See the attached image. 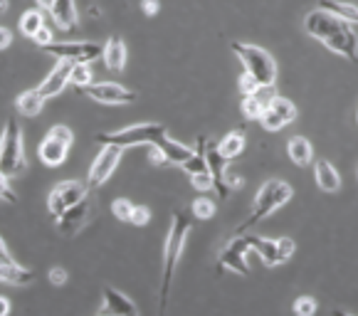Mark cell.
<instances>
[{
  "instance_id": "cell-31",
  "label": "cell",
  "mask_w": 358,
  "mask_h": 316,
  "mask_svg": "<svg viewBox=\"0 0 358 316\" xmlns=\"http://www.w3.org/2000/svg\"><path fill=\"white\" fill-rule=\"evenodd\" d=\"M69 82H72V85L77 87V89H79V87L92 85V69H90V64H74Z\"/></svg>"
},
{
  "instance_id": "cell-29",
  "label": "cell",
  "mask_w": 358,
  "mask_h": 316,
  "mask_svg": "<svg viewBox=\"0 0 358 316\" xmlns=\"http://www.w3.org/2000/svg\"><path fill=\"white\" fill-rule=\"evenodd\" d=\"M134 203L127 201V198H116L114 203H111V213H114L116 220H124V222H131V215H134Z\"/></svg>"
},
{
  "instance_id": "cell-23",
  "label": "cell",
  "mask_w": 358,
  "mask_h": 316,
  "mask_svg": "<svg viewBox=\"0 0 358 316\" xmlns=\"http://www.w3.org/2000/svg\"><path fill=\"white\" fill-rule=\"evenodd\" d=\"M287 153L294 161L296 166H309L311 158H314V148H311V141L304 136H292L289 143H287Z\"/></svg>"
},
{
  "instance_id": "cell-13",
  "label": "cell",
  "mask_w": 358,
  "mask_h": 316,
  "mask_svg": "<svg viewBox=\"0 0 358 316\" xmlns=\"http://www.w3.org/2000/svg\"><path fill=\"white\" fill-rule=\"evenodd\" d=\"M206 158H208V171H210L213 178V188L220 195V201L230 198V185H227V158L220 153L217 143H213L208 138V148H206Z\"/></svg>"
},
{
  "instance_id": "cell-28",
  "label": "cell",
  "mask_w": 358,
  "mask_h": 316,
  "mask_svg": "<svg viewBox=\"0 0 358 316\" xmlns=\"http://www.w3.org/2000/svg\"><path fill=\"white\" fill-rule=\"evenodd\" d=\"M45 27V13L43 10H25L20 17V32L27 37H35Z\"/></svg>"
},
{
  "instance_id": "cell-46",
  "label": "cell",
  "mask_w": 358,
  "mask_h": 316,
  "mask_svg": "<svg viewBox=\"0 0 358 316\" xmlns=\"http://www.w3.org/2000/svg\"><path fill=\"white\" fill-rule=\"evenodd\" d=\"M8 10V0H0V15Z\"/></svg>"
},
{
  "instance_id": "cell-32",
  "label": "cell",
  "mask_w": 358,
  "mask_h": 316,
  "mask_svg": "<svg viewBox=\"0 0 358 316\" xmlns=\"http://www.w3.org/2000/svg\"><path fill=\"white\" fill-rule=\"evenodd\" d=\"M243 114L248 116V119H262V114H264V109H262V104H259L255 96H245L243 99Z\"/></svg>"
},
{
  "instance_id": "cell-11",
  "label": "cell",
  "mask_w": 358,
  "mask_h": 316,
  "mask_svg": "<svg viewBox=\"0 0 358 316\" xmlns=\"http://www.w3.org/2000/svg\"><path fill=\"white\" fill-rule=\"evenodd\" d=\"M122 151L124 148L119 146H101L99 156L94 158V164L90 168V183H87L90 188H99V185H104L111 178V173H114L119 161H122Z\"/></svg>"
},
{
  "instance_id": "cell-27",
  "label": "cell",
  "mask_w": 358,
  "mask_h": 316,
  "mask_svg": "<svg viewBox=\"0 0 358 316\" xmlns=\"http://www.w3.org/2000/svg\"><path fill=\"white\" fill-rule=\"evenodd\" d=\"M319 8H324V10L334 13V15L343 17V20H348V22H358V8L351 6V3H341V0H322Z\"/></svg>"
},
{
  "instance_id": "cell-20",
  "label": "cell",
  "mask_w": 358,
  "mask_h": 316,
  "mask_svg": "<svg viewBox=\"0 0 358 316\" xmlns=\"http://www.w3.org/2000/svg\"><path fill=\"white\" fill-rule=\"evenodd\" d=\"M101 57H104L106 69H111V72H122L124 64H127V45H124L122 37L111 35L109 40H106Z\"/></svg>"
},
{
  "instance_id": "cell-5",
  "label": "cell",
  "mask_w": 358,
  "mask_h": 316,
  "mask_svg": "<svg viewBox=\"0 0 358 316\" xmlns=\"http://www.w3.org/2000/svg\"><path fill=\"white\" fill-rule=\"evenodd\" d=\"M230 50L240 57L245 72H248L259 87L274 85V79H277V64H274L272 55H269L267 50L257 48V45H250V43H232Z\"/></svg>"
},
{
  "instance_id": "cell-44",
  "label": "cell",
  "mask_w": 358,
  "mask_h": 316,
  "mask_svg": "<svg viewBox=\"0 0 358 316\" xmlns=\"http://www.w3.org/2000/svg\"><path fill=\"white\" fill-rule=\"evenodd\" d=\"M0 316H10V301L0 294Z\"/></svg>"
},
{
  "instance_id": "cell-34",
  "label": "cell",
  "mask_w": 358,
  "mask_h": 316,
  "mask_svg": "<svg viewBox=\"0 0 358 316\" xmlns=\"http://www.w3.org/2000/svg\"><path fill=\"white\" fill-rule=\"evenodd\" d=\"M0 201H6V203H10V206H15L17 203V195H15V190L8 185V178L3 173H0Z\"/></svg>"
},
{
  "instance_id": "cell-7",
  "label": "cell",
  "mask_w": 358,
  "mask_h": 316,
  "mask_svg": "<svg viewBox=\"0 0 358 316\" xmlns=\"http://www.w3.org/2000/svg\"><path fill=\"white\" fill-rule=\"evenodd\" d=\"M72 143H74L72 129L64 127V124H57V127L50 129L48 136L43 138V143L37 146V156H40V161L45 166L57 168V166H62L67 161V153L72 148Z\"/></svg>"
},
{
  "instance_id": "cell-26",
  "label": "cell",
  "mask_w": 358,
  "mask_h": 316,
  "mask_svg": "<svg viewBox=\"0 0 358 316\" xmlns=\"http://www.w3.org/2000/svg\"><path fill=\"white\" fill-rule=\"evenodd\" d=\"M217 148H220V153L227 158V161L235 158V156H240L243 148H245V131L243 129H240V131H230L220 143H217Z\"/></svg>"
},
{
  "instance_id": "cell-9",
  "label": "cell",
  "mask_w": 358,
  "mask_h": 316,
  "mask_svg": "<svg viewBox=\"0 0 358 316\" xmlns=\"http://www.w3.org/2000/svg\"><path fill=\"white\" fill-rule=\"evenodd\" d=\"M82 94H87L90 99L99 101V104H134L138 99V94L134 89H127L122 85H114V82H99V85H87L79 87Z\"/></svg>"
},
{
  "instance_id": "cell-25",
  "label": "cell",
  "mask_w": 358,
  "mask_h": 316,
  "mask_svg": "<svg viewBox=\"0 0 358 316\" xmlns=\"http://www.w3.org/2000/svg\"><path fill=\"white\" fill-rule=\"evenodd\" d=\"M0 282L10 287H25L32 282L30 269H22L20 264H0Z\"/></svg>"
},
{
  "instance_id": "cell-39",
  "label": "cell",
  "mask_w": 358,
  "mask_h": 316,
  "mask_svg": "<svg viewBox=\"0 0 358 316\" xmlns=\"http://www.w3.org/2000/svg\"><path fill=\"white\" fill-rule=\"evenodd\" d=\"M32 43L40 45V48H48V45H52V32H50V27L45 25L43 30H40L35 37H32Z\"/></svg>"
},
{
  "instance_id": "cell-6",
  "label": "cell",
  "mask_w": 358,
  "mask_h": 316,
  "mask_svg": "<svg viewBox=\"0 0 358 316\" xmlns=\"http://www.w3.org/2000/svg\"><path fill=\"white\" fill-rule=\"evenodd\" d=\"M161 136H166L164 124H136V127H127L122 131L99 134L96 141L101 146H119V148H131V146H151Z\"/></svg>"
},
{
  "instance_id": "cell-14",
  "label": "cell",
  "mask_w": 358,
  "mask_h": 316,
  "mask_svg": "<svg viewBox=\"0 0 358 316\" xmlns=\"http://www.w3.org/2000/svg\"><path fill=\"white\" fill-rule=\"evenodd\" d=\"M90 217H92V198H82L77 206H72L69 210H64L57 217V232L62 237H74L90 222Z\"/></svg>"
},
{
  "instance_id": "cell-30",
  "label": "cell",
  "mask_w": 358,
  "mask_h": 316,
  "mask_svg": "<svg viewBox=\"0 0 358 316\" xmlns=\"http://www.w3.org/2000/svg\"><path fill=\"white\" fill-rule=\"evenodd\" d=\"M217 206L210 201V198H198V201L193 203V217H198V220H210L213 215H215Z\"/></svg>"
},
{
  "instance_id": "cell-47",
  "label": "cell",
  "mask_w": 358,
  "mask_h": 316,
  "mask_svg": "<svg viewBox=\"0 0 358 316\" xmlns=\"http://www.w3.org/2000/svg\"><path fill=\"white\" fill-rule=\"evenodd\" d=\"M334 316H351V314H346V311H341V309H336V311H334Z\"/></svg>"
},
{
  "instance_id": "cell-19",
  "label": "cell",
  "mask_w": 358,
  "mask_h": 316,
  "mask_svg": "<svg viewBox=\"0 0 358 316\" xmlns=\"http://www.w3.org/2000/svg\"><path fill=\"white\" fill-rule=\"evenodd\" d=\"M248 240H250V247L262 257V262L267 264V267H277V264L285 262L280 254L277 240H269V237H259V235H248Z\"/></svg>"
},
{
  "instance_id": "cell-42",
  "label": "cell",
  "mask_w": 358,
  "mask_h": 316,
  "mask_svg": "<svg viewBox=\"0 0 358 316\" xmlns=\"http://www.w3.org/2000/svg\"><path fill=\"white\" fill-rule=\"evenodd\" d=\"M10 43H13V32L8 27H0V50L10 48Z\"/></svg>"
},
{
  "instance_id": "cell-17",
  "label": "cell",
  "mask_w": 358,
  "mask_h": 316,
  "mask_svg": "<svg viewBox=\"0 0 358 316\" xmlns=\"http://www.w3.org/2000/svg\"><path fill=\"white\" fill-rule=\"evenodd\" d=\"M109 316H138V309L127 294H122L114 287H104V311Z\"/></svg>"
},
{
  "instance_id": "cell-15",
  "label": "cell",
  "mask_w": 358,
  "mask_h": 316,
  "mask_svg": "<svg viewBox=\"0 0 358 316\" xmlns=\"http://www.w3.org/2000/svg\"><path fill=\"white\" fill-rule=\"evenodd\" d=\"M294 119H296V106L289 99H285V96H274L272 104L264 109L259 122H262V127L267 131H280V129H285Z\"/></svg>"
},
{
  "instance_id": "cell-21",
  "label": "cell",
  "mask_w": 358,
  "mask_h": 316,
  "mask_svg": "<svg viewBox=\"0 0 358 316\" xmlns=\"http://www.w3.org/2000/svg\"><path fill=\"white\" fill-rule=\"evenodd\" d=\"M50 13H52L59 30L64 32L77 30V6H74V0H55Z\"/></svg>"
},
{
  "instance_id": "cell-33",
  "label": "cell",
  "mask_w": 358,
  "mask_h": 316,
  "mask_svg": "<svg viewBox=\"0 0 358 316\" xmlns=\"http://www.w3.org/2000/svg\"><path fill=\"white\" fill-rule=\"evenodd\" d=\"M294 314L296 316H314L316 314V301L311 296H299L294 301Z\"/></svg>"
},
{
  "instance_id": "cell-10",
  "label": "cell",
  "mask_w": 358,
  "mask_h": 316,
  "mask_svg": "<svg viewBox=\"0 0 358 316\" xmlns=\"http://www.w3.org/2000/svg\"><path fill=\"white\" fill-rule=\"evenodd\" d=\"M45 50L57 59H67V62L74 64H90L92 59L101 57V52H104V48L94 43H85V40L82 43H52Z\"/></svg>"
},
{
  "instance_id": "cell-1",
  "label": "cell",
  "mask_w": 358,
  "mask_h": 316,
  "mask_svg": "<svg viewBox=\"0 0 358 316\" xmlns=\"http://www.w3.org/2000/svg\"><path fill=\"white\" fill-rule=\"evenodd\" d=\"M304 30L311 37H316L319 43L327 45L331 52L343 55L351 62H358V35L353 32L348 20L324 10V8H316V10L306 13Z\"/></svg>"
},
{
  "instance_id": "cell-22",
  "label": "cell",
  "mask_w": 358,
  "mask_h": 316,
  "mask_svg": "<svg viewBox=\"0 0 358 316\" xmlns=\"http://www.w3.org/2000/svg\"><path fill=\"white\" fill-rule=\"evenodd\" d=\"M314 175H316V185L322 190H327V193H336L341 188V175H338V171L334 168V164L327 161V158H322L314 166Z\"/></svg>"
},
{
  "instance_id": "cell-43",
  "label": "cell",
  "mask_w": 358,
  "mask_h": 316,
  "mask_svg": "<svg viewBox=\"0 0 358 316\" xmlns=\"http://www.w3.org/2000/svg\"><path fill=\"white\" fill-rule=\"evenodd\" d=\"M141 8H143V13H146V15H156V13H158V0H143Z\"/></svg>"
},
{
  "instance_id": "cell-48",
  "label": "cell",
  "mask_w": 358,
  "mask_h": 316,
  "mask_svg": "<svg viewBox=\"0 0 358 316\" xmlns=\"http://www.w3.org/2000/svg\"><path fill=\"white\" fill-rule=\"evenodd\" d=\"M99 316H109V314H99Z\"/></svg>"
},
{
  "instance_id": "cell-3",
  "label": "cell",
  "mask_w": 358,
  "mask_h": 316,
  "mask_svg": "<svg viewBox=\"0 0 358 316\" xmlns=\"http://www.w3.org/2000/svg\"><path fill=\"white\" fill-rule=\"evenodd\" d=\"M27 171L25 161V138L17 119H8L0 134V173L6 178H17Z\"/></svg>"
},
{
  "instance_id": "cell-41",
  "label": "cell",
  "mask_w": 358,
  "mask_h": 316,
  "mask_svg": "<svg viewBox=\"0 0 358 316\" xmlns=\"http://www.w3.org/2000/svg\"><path fill=\"white\" fill-rule=\"evenodd\" d=\"M0 264H15V259H13L10 250H8L6 243H3V237H0Z\"/></svg>"
},
{
  "instance_id": "cell-35",
  "label": "cell",
  "mask_w": 358,
  "mask_h": 316,
  "mask_svg": "<svg viewBox=\"0 0 358 316\" xmlns=\"http://www.w3.org/2000/svg\"><path fill=\"white\" fill-rule=\"evenodd\" d=\"M148 220H151V213H148V208H143V206H136L134 208V215H131V222L136 227H143V225H148Z\"/></svg>"
},
{
  "instance_id": "cell-40",
  "label": "cell",
  "mask_w": 358,
  "mask_h": 316,
  "mask_svg": "<svg viewBox=\"0 0 358 316\" xmlns=\"http://www.w3.org/2000/svg\"><path fill=\"white\" fill-rule=\"evenodd\" d=\"M50 282H52L55 287L64 285V282H67V272H64L62 267H52L50 269Z\"/></svg>"
},
{
  "instance_id": "cell-36",
  "label": "cell",
  "mask_w": 358,
  "mask_h": 316,
  "mask_svg": "<svg viewBox=\"0 0 358 316\" xmlns=\"http://www.w3.org/2000/svg\"><path fill=\"white\" fill-rule=\"evenodd\" d=\"M193 188L195 190H201V193H208V190L213 188V178H210V173H203V175H193Z\"/></svg>"
},
{
  "instance_id": "cell-37",
  "label": "cell",
  "mask_w": 358,
  "mask_h": 316,
  "mask_svg": "<svg viewBox=\"0 0 358 316\" xmlns=\"http://www.w3.org/2000/svg\"><path fill=\"white\" fill-rule=\"evenodd\" d=\"M257 82H255L252 77H250L248 72H243V77H240V92H243V96H248V94H252L255 89H257Z\"/></svg>"
},
{
  "instance_id": "cell-16",
  "label": "cell",
  "mask_w": 358,
  "mask_h": 316,
  "mask_svg": "<svg viewBox=\"0 0 358 316\" xmlns=\"http://www.w3.org/2000/svg\"><path fill=\"white\" fill-rule=\"evenodd\" d=\"M72 69H74V62H67V59H59L55 64V69L43 79V85L37 87V92L43 94V99H50V96H57L64 87L69 85V77H72Z\"/></svg>"
},
{
  "instance_id": "cell-8",
  "label": "cell",
  "mask_w": 358,
  "mask_h": 316,
  "mask_svg": "<svg viewBox=\"0 0 358 316\" xmlns=\"http://www.w3.org/2000/svg\"><path fill=\"white\" fill-rule=\"evenodd\" d=\"M87 188L90 185L82 180H62L57 183L48 195V208L55 217H59L64 210H69L72 206H77L82 198H87Z\"/></svg>"
},
{
  "instance_id": "cell-24",
  "label": "cell",
  "mask_w": 358,
  "mask_h": 316,
  "mask_svg": "<svg viewBox=\"0 0 358 316\" xmlns=\"http://www.w3.org/2000/svg\"><path fill=\"white\" fill-rule=\"evenodd\" d=\"M43 106H45V99H43V94H40L37 89L22 92V94L15 99V109L20 111L22 116H37V114H43Z\"/></svg>"
},
{
  "instance_id": "cell-38",
  "label": "cell",
  "mask_w": 358,
  "mask_h": 316,
  "mask_svg": "<svg viewBox=\"0 0 358 316\" xmlns=\"http://www.w3.org/2000/svg\"><path fill=\"white\" fill-rule=\"evenodd\" d=\"M277 245H280V254H282V259H289L292 257V252H294V240H289V237H280L277 240Z\"/></svg>"
},
{
  "instance_id": "cell-2",
  "label": "cell",
  "mask_w": 358,
  "mask_h": 316,
  "mask_svg": "<svg viewBox=\"0 0 358 316\" xmlns=\"http://www.w3.org/2000/svg\"><path fill=\"white\" fill-rule=\"evenodd\" d=\"M190 227H193V217L176 210L173 220H171L169 237H166V247H164V282H161V306H158V316H166V309H169L171 285H173V274H176V267H178V259H180V252H183L185 237H188Z\"/></svg>"
},
{
  "instance_id": "cell-18",
  "label": "cell",
  "mask_w": 358,
  "mask_h": 316,
  "mask_svg": "<svg viewBox=\"0 0 358 316\" xmlns=\"http://www.w3.org/2000/svg\"><path fill=\"white\" fill-rule=\"evenodd\" d=\"M151 146H156L158 151L164 153L166 164H176V166H183L185 161H190V158H193V153H195V148L173 141V138H169V136H161L156 143H151Z\"/></svg>"
},
{
  "instance_id": "cell-12",
  "label": "cell",
  "mask_w": 358,
  "mask_h": 316,
  "mask_svg": "<svg viewBox=\"0 0 358 316\" xmlns=\"http://www.w3.org/2000/svg\"><path fill=\"white\" fill-rule=\"evenodd\" d=\"M248 250H252L250 247L248 235H235L230 243H227V247L220 252V264H217V267L230 269V272H237V274H250V264H248V259H245Z\"/></svg>"
},
{
  "instance_id": "cell-45",
  "label": "cell",
  "mask_w": 358,
  "mask_h": 316,
  "mask_svg": "<svg viewBox=\"0 0 358 316\" xmlns=\"http://www.w3.org/2000/svg\"><path fill=\"white\" fill-rule=\"evenodd\" d=\"M35 3H37V8H43V13L45 10H52V3H55V0H35Z\"/></svg>"
},
{
  "instance_id": "cell-4",
  "label": "cell",
  "mask_w": 358,
  "mask_h": 316,
  "mask_svg": "<svg viewBox=\"0 0 358 316\" xmlns=\"http://www.w3.org/2000/svg\"><path fill=\"white\" fill-rule=\"evenodd\" d=\"M292 198V185L287 180H267V183L259 188L257 198H255V206L250 210L248 220H243L237 225L235 235H245V230H250L252 225H257L259 220H264L267 215H272L277 208H282Z\"/></svg>"
}]
</instances>
